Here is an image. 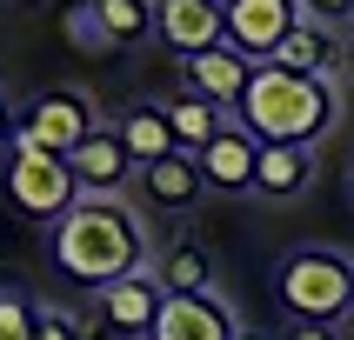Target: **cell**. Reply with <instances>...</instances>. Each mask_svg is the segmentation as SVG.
Masks as SVG:
<instances>
[{"label":"cell","instance_id":"d4e9b609","mask_svg":"<svg viewBox=\"0 0 354 340\" xmlns=\"http://www.w3.org/2000/svg\"><path fill=\"white\" fill-rule=\"evenodd\" d=\"M20 140V114H14V100H7V87H0V147H14Z\"/></svg>","mask_w":354,"mask_h":340},{"label":"cell","instance_id":"7402d4cb","mask_svg":"<svg viewBox=\"0 0 354 340\" xmlns=\"http://www.w3.org/2000/svg\"><path fill=\"white\" fill-rule=\"evenodd\" d=\"M0 340H34V300L0 287Z\"/></svg>","mask_w":354,"mask_h":340},{"label":"cell","instance_id":"4316f807","mask_svg":"<svg viewBox=\"0 0 354 340\" xmlns=\"http://www.w3.org/2000/svg\"><path fill=\"white\" fill-rule=\"evenodd\" d=\"M234 340H274V334H261V327H241V334Z\"/></svg>","mask_w":354,"mask_h":340},{"label":"cell","instance_id":"4fadbf2b","mask_svg":"<svg viewBox=\"0 0 354 340\" xmlns=\"http://www.w3.org/2000/svg\"><path fill=\"white\" fill-rule=\"evenodd\" d=\"M134 187H140V200H147L154 214H187V207H201V194H207L194 154H167V160H154V167H140Z\"/></svg>","mask_w":354,"mask_h":340},{"label":"cell","instance_id":"603a6c76","mask_svg":"<svg viewBox=\"0 0 354 340\" xmlns=\"http://www.w3.org/2000/svg\"><path fill=\"white\" fill-rule=\"evenodd\" d=\"M301 20H315V27H328V34H348L354 0H301Z\"/></svg>","mask_w":354,"mask_h":340},{"label":"cell","instance_id":"ac0fdd59","mask_svg":"<svg viewBox=\"0 0 354 340\" xmlns=\"http://www.w3.org/2000/svg\"><path fill=\"white\" fill-rule=\"evenodd\" d=\"M160 107H167V127H174L180 154H201V147L227 127V114H221L214 100H201V94H174V100H160Z\"/></svg>","mask_w":354,"mask_h":340},{"label":"cell","instance_id":"8fae6325","mask_svg":"<svg viewBox=\"0 0 354 340\" xmlns=\"http://www.w3.org/2000/svg\"><path fill=\"white\" fill-rule=\"evenodd\" d=\"M201 180L214 187V194H254V174H261V140L241 127V120H227L207 147H201Z\"/></svg>","mask_w":354,"mask_h":340},{"label":"cell","instance_id":"8992f818","mask_svg":"<svg viewBox=\"0 0 354 340\" xmlns=\"http://www.w3.org/2000/svg\"><path fill=\"white\" fill-rule=\"evenodd\" d=\"M221 14H227V47L268 67V54L301 27V0H221Z\"/></svg>","mask_w":354,"mask_h":340},{"label":"cell","instance_id":"30bf717a","mask_svg":"<svg viewBox=\"0 0 354 340\" xmlns=\"http://www.w3.org/2000/svg\"><path fill=\"white\" fill-rule=\"evenodd\" d=\"M154 34H160V47L194 60L227 40V14H221V0H154Z\"/></svg>","mask_w":354,"mask_h":340},{"label":"cell","instance_id":"6da1fadb","mask_svg":"<svg viewBox=\"0 0 354 340\" xmlns=\"http://www.w3.org/2000/svg\"><path fill=\"white\" fill-rule=\"evenodd\" d=\"M47 254H54V267L74 280V287H94V294L154 267L147 227H140V214L127 207V194H114V200L80 194L74 207L47 227Z\"/></svg>","mask_w":354,"mask_h":340},{"label":"cell","instance_id":"484cf974","mask_svg":"<svg viewBox=\"0 0 354 340\" xmlns=\"http://www.w3.org/2000/svg\"><path fill=\"white\" fill-rule=\"evenodd\" d=\"M341 74L354 80V34H348V47H341Z\"/></svg>","mask_w":354,"mask_h":340},{"label":"cell","instance_id":"5b68a950","mask_svg":"<svg viewBox=\"0 0 354 340\" xmlns=\"http://www.w3.org/2000/svg\"><path fill=\"white\" fill-rule=\"evenodd\" d=\"M94 127H100L94 94H80V87H47V94H34L27 114H20V140H34L47 154H74Z\"/></svg>","mask_w":354,"mask_h":340},{"label":"cell","instance_id":"2e32d148","mask_svg":"<svg viewBox=\"0 0 354 340\" xmlns=\"http://www.w3.org/2000/svg\"><path fill=\"white\" fill-rule=\"evenodd\" d=\"M154 280H160V294H167V300L214 294V254H207L201 240H174V247H160V254H154Z\"/></svg>","mask_w":354,"mask_h":340},{"label":"cell","instance_id":"ba28073f","mask_svg":"<svg viewBox=\"0 0 354 340\" xmlns=\"http://www.w3.org/2000/svg\"><path fill=\"white\" fill-rule=\"evenodd\" d=\"M160 307H167V294H160L154 267H147V274H127V280H114V287H100V294H94L100 327H107V334H127V340H147V334H154Z\"/></svg>","mask_w":354,"mask_h":340},{"label":"cell","instance_id":"7c38bea8","mask_svg":"<svg viewBox=\"0 0 354 340\" xmlns=\"http://www.w3.org/2000/svg\"><path fill=\"white\" fill-rule=\"evenodd\" d=\"M180 67H187V94L214 100L221 114H234L241 94H248V80H254V60H241L227 40H221V47H207V54H194V60H180Z\"/></svg>","mask_w":354,"mask_h":340},{"label":"cell","instance_id":"f546056e","mask_svg":"<svg viewBox=\"0 0 354 340\" xmlns=\"http://www.w3.org/2000/svg\"><path fill=\"white\" fill-rule=\"evenodd\" d=\"M348 34H354V20H348Z\"/></svg>","mask_w":354,"mask_h":340},{"label":"cell","instance_id":"9c48e42d","mask_svg":"<svg viewBox=\"0 0 354 340\" xmlns=\"http://www.w3.org/2000/svg\"><path fill=\"white\" fill-rule=\"evenodd\" d=\"M234 334H241V314H234V300L214 287V294H180V300H167L147 340H234Z\"/></svg>","mask_w":354,"mask_h":340},{"label":"cell","instance_id":"52a82bcc","mask_svg":"<svg viewBox=\"0 0 354 340\" xmlns=\"http://www.w3.org/2000/svg\"><path fill=\"white\" fill-rule=\"evenodd\" d=\"M67 167H74V187L80 194H100V200H114V194H127L134 187V154L120 147V134H114V120H100L94 134L80 140L74 154H67Z\"/></svg>","mask_w":354,"mask_h":340},{"label":"cell","instance_id":"e0dca14e","mask_svg":"<svg viewBox=\"0 0 354 340\" xmlns=\"http://www.w3.org/2000/svg\"><path fill=\"white\" fill-rule=\"evenodd\" d=\"M308 187H315V147H261V174H254L261 200H295Z\"/></svg>","mask_w":354,"mask_h":340},{"label":"cell","instance_id":"9a60e30c","mask_svg":"<svg viewBox=\"0 0 354 340\" xmlns=\"http://www.w3.org/2000/svg\"><path fill=\"white\" fill-rule=\"evenodd\" d=\"M341 47H348L341 34H328V27H315V20H301L295 34L268 54V67H281V74H308V80H335L341 74Z\"/></svg>","mask_w":354,"mask_h":340},{"label":"cell","instance_id":"44dd1931","mask_svg":"<svg viewBox=\"0 0 354 340\" xmlns=\"http://www.w3.org/2000/svg\"><path fill=\"white\" fill-rule=\"evenodd\" d=\"M34 340H87V320L54 300H34Z\"/></svg>","mask_w":354,"mask_h":340},{"label":"cell","instance_id":"f1b7e54d","mask_svg":"<svg viewBox=\"0 0 354 340\" xmlns=\"http://www.w3.org/2000/svg\"><path fill=\"white\" fill-rule=\"evenodd\" d=\"M348 200H354V160H348Z\"/></svg>","mask_w":354,"mask_h":340},{"label":"cell","instance_id":"ffe728a7","mask_svg":"<svg viewBox=\"0 0 354 340\" xmlns=\"http://www.w3.org/2000/svg\"><path fill=\"white\" fill-rule=\"evenodd\" d=\"M60 27H67V40H74L80 54H114V47H107V34H100V20H94V0H67Z\"/></svg>","mask_w":354,"mask_h":340},{"label":"cell","instance_id":"5bb4252c","mask_svg":"<svg viewBox=\"0 0 354 340\" xmlns=\"http://www.w3.org/2000/svg\"><path fill=\"white\" fill-rule=\"evenodd\" d=\"M114 134H120V147L134 154V167H154V160L180 154V140H174V127H167V107H160V100H127V107L114 114Z\"/></svg>","mask_w":354,"mask_h":340},{"label":"cell","instance_id":"277c9868","mask_svg":"<svg viewBox=\"0 0 354 340\" xmlns=\"http://www.w3.org/2000/svg\"><path fill=\"white\" fill-rule=\"evenodd\" d=\"M0 180H7V200H14L20 214L47 220V227L80 200L67 154H47V147H34V140H14V147H7V174H0Z\"/></svg>","mask_w":354,"mask_h":340},{"label":"cell","instance_id":"3957f363","mask_svg":"<svg viewBox=\"0 0 354 340\" xmlns=\"http://www.w3.org/2000/svg\"><path fill=\"white\" fill-rule=\"evenodd\" d=\"M274 300L288 320H348L354 307V254H341V247H321V240H308V247H288V254L274 260Z\"/></svg>","mask_w":354,"mask_h":340},{"label":"cell","instance_id":"cb8c5ba5","mask_svg":"<svg viewBox=\"0 0 354 340\" xmlns=\"http://www.w3.org/2000/svg\"><path fill=\"white\" fill-rule=\"evenodd\" d=\"M274 340H348V334H341L335 320H288Z\"/></svg>","mask_w":354,"mask_h":340},{"label":"cell","instance_id":"d6986e66","mask_svg":"<svg viewBox=\"0 0 354 340\" xmlns=\"http://www.w3.org/2000/svg\"><path fill=\"white\" fill-rule=\"evenodd\" d=\"M94 20L100 34H107V47H140V40L154 34V0H94Z\"/></svg>","mask_w":354,"mask_h":340},{"label":"cell","instance_id":"83f0119b","mask_svg":"<svg viewBox=\"0 0 354 340\" xmlns=\"http://www.w3.org/2000/svg\"><path fill=\"white\" fill-rule=\"evenodd\" d=\"M341 334H348V340H354V307H348V320H341Z\"/></svg>","mask_w":354,"mask_h":340},{"label":"cell","instance_id":"7a4b0ae2","mask_svg":"<svg viewBox=\"0 0 354 340\" xmlns=\"http://www.w3.org/2000/svg\"><path fill=\"white\" fill-rule=\"evenodd\" d=\"M227 120H241L261 147H321L341 120V87L308 74H281V67H254L248 94Z\"/></svg>","mask_w":354,"mask_h":340}]
</instances>
